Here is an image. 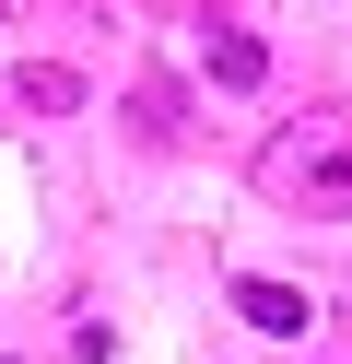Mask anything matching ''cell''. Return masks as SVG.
Masks as SVG:
<instances>
[{
    "label": "cell",
    "mask_w": 352,
    "mask_h": 364,
    "mask_svg": "<svg viewBox=\"0 0 352 364\" xmlns=\"http://www.w3.org/2000/svg\"><path fill=\"white\" fill-rule=\"evenodd\" d=\"M258 200H282V212H352V106L270 129L258 141Z\"/></svg>",
    "instance_id": "cell-1"
},
{
    "label": "cell",
    "mask_w": 352,
    "mask_h": 364,
    "mask_svg": "<svg viewBox=\"0 0 352 364\" xmlns=\"http://www.w3.org/2000/svg\"><path fill=\"white\" fill-rule=\"evenodd\" d=\"M235 317H247V329H270V341H305V329H317V294L258 282V270H247V282H235Z\"/></svg>",
    "instance_id": "cell-2"
},
{
    "label": "cell",
    "mask_w": 352,
    "mask_h": 364,
    "mask_svg": "<svg viewBox=\"0 0 352 364\" xmlns=\"http://www.w3.org/2000/svg\"><path fill=\"white\" fill-rule=\"evenodd\" d=\"M211 82H235V95H258V82H270V48H258V36L235 24V12L211 24Z\"/></svg>",
    "instance_id": "cell-3"
},
{
    "label": "cell",
    "mask_w": 352,
    "mask_h": 364,
    "mask_svg": "<svg viewBox=\"0 0 352 364\" xmlns=\"http://www.w3.org/2000/svg\"><path fill=\"white\" fill-rule=\"evenodd\" d=\"M23 106H36V118H59V106H82V82H70V71H23Z\"/></svg>",
    "instance_id": "cell-4"
}]
</instances>
